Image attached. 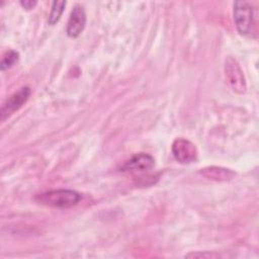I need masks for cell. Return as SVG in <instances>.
Instances as JSON below:
<instances>
[{
	"mask_svg": "<svg viewBox=\"0 0 259 259\" xmlns=\"http://www.w3.org/2000/svg\"><path fill=\"white\" fill-rule=\"evenodd\" d=\"M82 199V195L71 189H54L35 196V200L46 206L57 208H69L77 205Z\"/></svg>",
	"mask_w": 259,
	"mask_h": 259,
	"instance_id": "obj_1",
	"label": "cell"
},
{
	"mask_svg": "<svg viewBox=\"0 0 259 259\" xmlns=\"http://www.w3.org/2000/svg\"><path fill=\"white\" fill-rule=\"evenodd\" d=\"M234 21L240 34L246 35L251 31L254 21V7L247 1L234 3Z\"/></svg>",
	"mask_w": 259,
	"mask_h": 259,
	"instance_id": "obj_2",
	"label": "cell"
},
{
	"mask_svg": "<svg viewBox=\"0 0 259 259\" xmlns=\"http://www.w3.org/2000/svg\"><path fill=\"white\" fill-rule=\"evenodd\" d=\"M31 94V90L29 87L24 86L19 90L10 95L5 102L2 104L0 109V118L4 121L8 116H10L13 112L17 111L20 107L24 105V103L28 100Z\"/></svg>",
	"mask_w": 259,
	"mask_h": 259,
	"instance_id": "obj_3",
	"label": "cell"
},
{
	"mask_svg": "<svg viewBox=\"0 0 259 259\" xmlns=\"http://www.w3.org/2000/svg\"><path fill=\"white\" fill-rule=\"evenodd\" d=\"M171 151L175 160L180 164H190L197 160L196 147L186 139H176L172 144Z\"/></svg>",
	"mask_w": 259,
	"mask_h": 259,
	"instance_id": "obj_4",
	"label": "cell"
},
{
	"mask_svg": "<svg viewBox=\"0 0 259 259\" xmlns=\"http://www.w3.org/2000/svg\"><path fill=\"white\" fill-rule=\"evenodd\" d=\"M225 72L226 78L232 89L237 93H244L246 90L245 77L238 62L234 58L229 57L226 60Z\"/></svg>",
	"mask_w": 259,
	"mask_h": 259,
	"instance_id": "obj_5",
	"label": "cell"
},
{
	"mask_svg": "<svg viewBox=\"0 0 259 259\" xmlns=\"http://www.w3.org/2000/svg\"><path fill=\"white\" fill-rule=\"evenodd\" d=\"M154 165L155 159L151 155L139 153L120 165L119 170L122 172H146L151 170Z\"/></svg>",
	"mask_w": 259,
	"mask_h": 259,
	"instance_id": "obj_6",
	"label": "cell"
},
{
	"mask_svg": "<svg viewBox=\"0 0 259 259\" xmlns=\"http://www.w3.org/2000/svg\"><path fill=\"white\" fill-rule=\"evenodd\" d=\"M86 24V14L81 5H75L72 9L68 22H67V34L69 37L75 38L83 31Z\"/></svg>",
	"mask_w": 259,
	"mask_h": 259,
	"instance_id": "obj_7",
	"label": "cell"
},
{
	"mask_svg": "<svg viewBox=\"0 0 259 259\" xmlns=\"http://www.w3.org/2000/svg\"><path fill=\"white\" fill-rule=\"evenodd\" d=\"M200 173L211 180L215 181H228L231 180L235 177L236 173L230 169H226L223 167H218V166H210L201 169Z\"/></svg>",
	"mask_w": 259,
	"mask_h": 259,
	"instance_id": "obj_8",
	"label": "cell"
},
{
	"mask_svg": "<svg viewBox=\"0 0 259 259\" xmlns=\"http://www.w3.org/2000/svg\"><path fill=\"white\" fill-rule=\"evenodd\" d=\"M66 6V1H54L52 3V9L49 15V23L51 25H54L56 22H58V20L60 19L64 8Z\"/></svg>",
	"mask_w": 259,
	"mask_h": 259,
	"instance_id": "obj_9",
	"label": "cell"
},
{
	"mask_svg": "<svg viewBox=\"0 0 259 259\" xmlns=\"http://www.w3.org/2000/svg\"><path fill=\"white\" fill-rule=\"evenodd\" d=\"M18 59H19V54L16 51L8 50L7 52L4 53V55L1 59V63H0L1 70L4 71V70L11 68L13 65H15V63L18 61Z\"/></svg>",
	"mask_w": 259,
	"mask_h": 259,
	"instance_id": "obj_10",
	"label": "cell"
},
{
	"mask_svg": "<svg viewBox=\"0 0 259 259\" xmlns=\"http://www.w3.org/2000/svg\"><path fill=\"white\" fill-rule=\"evenodd\" d=\"M36 1H31V0H24V1H20V5L26 9V10H30L32 9L35 5H36Z\"/></svg>",
	"mask_w": 259,
	"mask_h": 259,
	"instance_id": "obj_11",
	"label": "cell"
},
{
	"mask_svg": "<svg viewBox=\"0 0 259 259\" xmlns=\"http://www.w3.org/2000/svg\"><path fill=\"white\" fill-rule=\"evenodd\" d=\"M219 255L217 254H211V253H191L186 255V257H207V258H211V257H218Z\"/></svg>",
	"mask_w": 259,
	"mask_h": 259,
	"instance_id": "obj_12",
	"label": "cell"
}]
</instances>
